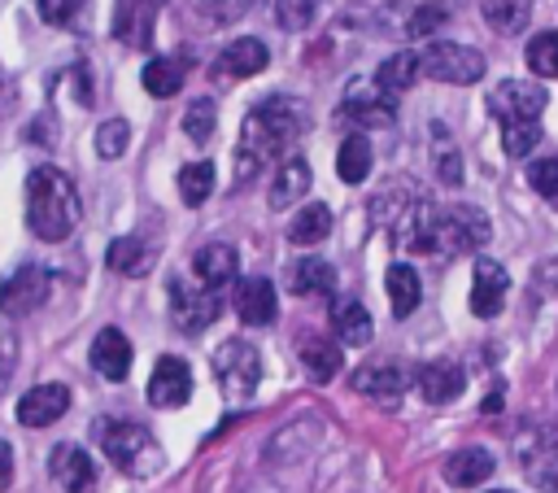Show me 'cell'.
I'll return each instance as SVG.
<instances>
[{
    "instance_id": "f1b7e54d",
    "label": "cell",
    "mask_w": 558,
    "mask_h": 493,
    "mask_svg": "<svg viewBox=\"0 0 558 493\" xmlns=\"http://www.w3.org/2000/svg\"><path fill=\"white\" fill-rule=\"evenodd\" d=\"M327 236H331V209H327L323 201L296 209L292 223H288V240H292V244H318V240H327Z\"/></svg>"
},
{
    "instance_id": "bcb514c9",
    "label": "cell",
    "mask_w": 558,
    "mask_h": 493,
    "mask_svg": "<svg viewBox=\"0 0 558 493\" xmlns=\"http://www.w3.org/2000/svg\"><path fill=\"white\" fill-rule=\"evenodd\" d=\"M13 362H17V340H13V327L0 318V388H4L9 375H13Z\"/></svg>"
},
{
    "instance_id": "60d3db41",
    "label": "cell",
    "mask_w": 558,
    "mask_h": 493,
    "mask_svg": "<svg viewBox=\"0 0 558 493\" xmlns=\"http://www.w3.org/2000/svg\"><path fill=\"white\" fill-rule=\"evenodd\" d=\"M318 4L323 0H275V22L283 31H305L318 17Z\"/></svg>"
},
{
    "instance_id": "8d00e7d4",
    "label": "cell",
    "mask_w": 558,
    "mask_h": 493,
    "mask_svg": "<svg viewBox=\"0 0 558 493\" xmlns=\"http://www.w3.org/2000/svg\"><path fill=\"white\" fill-rule=\"evenodd\" d=\"M214 127H218V109H214V100H192L187 109H183V131H187V140L192 144H209L214 140Z\"/></svg>"
},
{
    "instance_id": "9c48e42d",
    "label": "cell",
    "mask_w": 558,
    "mask_h": 493,
    "mask_svg": "<svg viewBox=\"0 0 558 493\" xmlns=\"http://www.w3.org/2000/svg\"><path fill=\"white\" fill-rule=\"evenodd\" d=\"M52 292V275L35 262H22L4 284H0V310L9 318H22V314H35Z\"/></svg>"
},
{
    "instance_id": "ffe728a7",
    "label": "cell",
    "mask_w": 558,
    "mask_h": 493,
    "mask_svg": "<svg viewBox=\"0 0 558 493\" xmlns=\"http://www.w3.org/2000/svg\"><path fill=\"white\" fill-rule=\"evenodd\" d=\"M266 61H270L266 44L244 35V39H231V44L218 52L214 70H218L222 79H253V74H262V70H266Z\"/></svg>"
},
{
    "instance_id": "603a6c76",
    "label": "cell",
    "mask_w": 558,
    "mask_h": 493,
    "mask_svg": "<svg viewBox=\"0 0 558 493\" xmlns=\"http://www.w3.org/2000/svg\"><path fill=\"white\" fill-rule=\"evenodd\" d=\"M493 454L488 449H480V445H471V449H458V454H449L445 458V480L453 484V489H475V484H484L488 476H493Z\"/></svg>"
},
{
    "instance_id": "6da1fadb",
    "label": "cell",
    "mask_w": 558,
    "mask_h": 493,
    "mask_svg": "<svg viewBox=\"0 0 558 493\" xmlns=\"http://www.w3.org/2000/svg\"><path fill=\"white\" fill-rule=\"evenodd\" d=\"M301 127H305V113H301L296 100L270 96V100L253 105L248 118H244V127H240V153H235V157H240V175L253 179L262 166L279 161L283 148L296 144Z\"/></svg>"
},
{
    "instance_id": "e575fe53",
    "label": "cell",
    "mask_w": 558,
    "mask_h": 493,
    "mask_svg": "<svg viewBox=\"0 0 558 493\" xmlns=\"http://www.w3.org/2000/svg\"><path fill=\"white\" fill-rule=\"evenodd\" d=\"M527 70L541 79H558V31H541L527 39Z\"/></svg>"
},
{
    "instance_id": "83f0119b",
    "label": "cell",
    "mask_w": 558,
    "mask_h": 493,
    "mask_svg": "<svg viewBox=\"0 0 558 493\" xmlns=\"http://www.w3.org/2000/svg\"><path fill=\"white\" fill-rule=\"evenodd\" d=\"M384 288H388V301H392V318H410L414 305H418V297H423V284H418L414 266H405V262L388 266Z\"/></svg>"
},
{
    "instance_id": "e0dca14e",
    "label": "cell",
    "mask_w": 558,
    "mask_h": 493,
    "mask_svg": "<svg viewBox=\"0 0 558 493\" xmlns=\"http://www.w3.org/2000/svg\"><path fill=\"white\" fill-rule=\"evenodd\" d=\"M519 462L541 493H558V432H532Z\"/></svg>"
},
{
    "instance_id": "d4e9b609",
    "label": "cell",
    "mask_w": 558,
    "mask_h": 493,
    "mask_svg": "<svg viewBox=\"0 0 558 493\" xmlns=\"http://www.w3.org/2000/svg\"><path fill=\"white\" fill-rule=\"evenodd\" d=\"M331 332H336L340 345L362 349V345H371L375 323H371V314H366L362 301H336V305H331Z\"/></svg>"
},
{
    "instance_id": "ab89813d",
    "label": "cell",
    "mask_w": 558,
    "mask_h": 493,
    "mask_svg": "<svg viewBox=\"0 0 558 493\" xmlns=\"http://www.w3.org/2000/svg\"><path fill=\"white\" fill-rule=\"evenodd\" d=\"M126 144H131V127H126V118H109V122L96 127V153H100L105 161L122 157Z\"/></svg>"
},
{
    "instance_id": "8fae6325",
    "label": "cell",
    "mask_w": 558,
    "mask_h": 493,
    "mask_svg": "<svg viewBox=\"0 0 558 493\" xmlns=\"http://www.w3.org/2000/svg\"><path fill=\"white\" fill-rule=\"evenodd\" d=\"M48 476L65 493H92L96 489V462H92V454L78 449V445H70V441L48 449Z\"/></svg>"
},
{
    "instance_id": "ac0fdd59",
    "label": "cell",
    "mask_w": 558,
    "mask_h": 493,
    "mask_svg": "<svg viewBox=\"0 0 558 493\" xmlns=\"http://www.w3.org/2000/svg\"><path fill=\"white\" fill-rule=\"evenodd\" d=\"M414 388L423 401L432 406H449L453 397H462V366L449 362V358H436V362H423L414 371Z\"/></svg>"
},
{
    "instance_id": "ba28073f",
    "label": "cell",
    "mask_w": 558,
    "mask_h": 493,
    "mask_svg": "<svg viewBox=\"0 0 558 493\" xmlns=\"http://www.w3.org/2000/svg\"><path fill=\"white\" fill-rule=\"evenodd\" d=\"M549 105L545 87L532 79H506L488 92V113L497 122H541V109Z\"/></svg>"
},
{
    "instance_id": "4316f807",
    "label": "cell",
    "mask_w": 558,
    "mask_h": 493,
    "mask_svg": "<svg viewBox=\"0 0 558 493\" xmlns=\"http://www.w3.org/2000/svg\"><path fill=\"white\" fill-rule=\"evenodd\" d=\"M336 288V266L331 262H323V257H301V262H292L288 266V292H296V297H314V292H331Z\"/></svg>"
},
{
    "instance_id": "277c9868",
    "label": "cell",
    "mask_w": 558,
    "mask_h": 493,
    "mask_svg": "<svg viewBox=\"0 0 558 493\" xmlns=\"http://www.w3.org/2000/svg\"><path fill=\"white\" fill-rule=\"evenodd\" d=\"M493 223L480 205H432L427 218V253H445V257H462L475 253L480 244H488Z\"/></svg>"
},
{
    "instance_id": "836d02e7",
    "label": "cell",
    "mask_w": 558,
    "mask_h": 493,
    "mask_svg": "<svg viewBox=\"0 0 558 493\" xmlns=\"http://www.w3.org/2000/svg\"><path fill=\"white\" fill-rule=\"evenodd\" d=\"M418 79V52H392L379 70H375V83L384 92H410Z\"/></svg>"
},
{
    "instance_id": "3957f363",
    "label": "cell",
    "mask_w": 558,
    "mask_h": 493,
    "mask_svg": "<svg viewBox=\"0 0 558 493\" xmlns=\"http://www.w3.org/2000/svg\"><path fill=\"white\" fill-rule=\"evenodd\" d=\"M96 441H100V449L109 454V462H113L122 476H135V480L157 476L161 462H166L157 436H153L144 423H135V419H100V423H96Z\"/></svg>"
},
{
    "instance_id": "74e56055",
    "label": "cell",
    "mask_w": 558,
    "mask_h": 493,
    "mask_svg": "<svg viewBox=\"0 0 558 493\" xmlns=\"http://www.w3.org/2000/svg\"><path fill=\"white\" fill-rule=\"evenodd\" d=\"M541 144V122H501V148L506 157H527Z\"/></svg>"
},
{
    "instance_id": "4fadbf2b",
    "label": "cell",
    "mask_w": 558,
    "mask_h": 493,
    "mask_svg": "<svg viewBox=\"0 0 558 493\" xmlns=\"http://www.w3.org/2000/svg\"><path fill=\"white\" fill-rule=\"evenodd\" d=\"M353 388L366 401H375L379 410H397L401 406V393H405V380H401V371L392 362H362L353 371Z\"/></svg>"
},
{
    "instance_id": "b9f144b4",
    "label": "cell",
    "mask_w": 558,
    "mask_h": 493,
    "mask_svg": "<svg viewBox=\"0 0 558 493\" xmlns=\"http://www.w3.org/2000/svg\"><path fill=\"white\" fill-rule=\"evenodd\" d=\"M436 175H440V183H462V157L449 144L445 127H436Z\"/></svg>"
},
{
    "instance_id": "f546056e",
    "label": "cell",
    "mask_w": 558,
    "mask_h": 493,
    "mask_svg": "<svg viewBox=\"0 0 558 493\" xmlns=\"http://www.w3.org/2000/svg\"><path fill=\"white\" fill-rule=\"evenodd\" d=\"M140 79H144V92H148V96H174V92L183 87L187 70H183L179 57H153Z\"/></svg>"
},
{
    "instance_id": "484cf974",
    "label": "cell",
    "mask_w": 558,
    "mask_h": 493,
    "mask_svg": "<svg viewBox=\"0 0 558 493\" xmlns=\"http://www.w3.org/2000/svg\"><path fill=\"white\" fill-rule=\"evenodd\" d=\"M296 353H301L305 375L318 380V384H327V380L340 371V349H336V340H327V336H318V332H301Z\"/></svg>"
},
{
    "instance_id": "c3c4849f",
    "label": "cell",
    "mask_w": 558,
    "mask_h": 493,
    "mask_svg": "<svg viewBox=\"0 0 558 493\" xmlns=\"http://www.w3.org/2000/svg\"><path fill=\"white\" fill-rule=\"evenodd\" d=\"M493 410H501V393H488L484 397V414H493Z\"/></svg>"
},
{
    "instance_id": "44dd1931",
    "label": "cell",
    "mask_w": 558,
    "mask_h": 493,
    "mask_svg": "<svg viewBox=\"0 0 558 493\" xmlns=\"http://www.w3.org/2000/svg\"><path fill=\"white\" fill-rule=\"evenodd\" d=\"M192 270H196V279H201L205 288L222 292V288H227V284L235 279V270H240V253H235L231 244L214 240V244L196 249V257H192Z\"/></svg>"
},
{
    "instance_id": "d6a6232c",
    "label": "cell",
    "mask_w": 558,
    "mask_h": 493,
    "mask_svg": "<svg viewBox=\"0 0 558 493\" xmlns=\"http://www.w3.org/2000/svg\"><path fill=\"white\" fill-rule=\"evenodd\" d=\"M371 140H362V135H349L344 144H340V153H336V175L344 179V183H362L366 175H371Z\"/></svg>"
},
{
    "instance_id": "7dc6e473",
    "label": "cell",
    "mask_w": 558,
    "mask_h": 493,
    "mask_svg": "<svg viewBox=\"0 0 558 493\" xmlns=\"http://www.w3.org/2000/svg\"><path fill=\"white\" fill-rule=\"evenodd\" d=\"M9 480H13V449L0 441V493L9 489Z\"/></svg>"
},
{
    "instance_id": "f6af8a7d",
    "label": "cell",
    "mask_w": 558,
    "mask_h": 493,
    "mask_svg": "<svg viewBox=\"0 0 558 493\" xmlns=\"http://www.w3.org/2000/svg\"><path fill=\"white\" fill-rule=\"evenodd\" d=\"M196 9L209 17V22H235L248 13V0H196Z\"/></svg>"
},
{
    "instance_id": "5bb4252c",
    "label": "cell",
    "mask_w": 558,
    "mask_h": 493,
    "mask_svg": "<svg viewBox=\"0 0 558 493\" xmlns=\"http://www.w3.org/2000/svg\"><path fill=\"white\" fill-rule=\"evenodd\" d=\"M161 4L166 0H118V9H113V35L126 48H148Z\"/></svg>"
},
{
    "instance_id": "8992f818",
    "label": "cell",
    "mask_w": 558,
    "mask_h": 493,
    "mask_svg": "<svg viewBox=\"0 0 558 493\" xmlns=\"http://www.w3.org/2000/svg\"><path fill=\"white\" fill-rule=\"evenodd\" d=\"M488 70L484 52L480 48H466V44H449V39H436L418 52V74L436 79V83H480Z\"/></svg>"
},
{
    "instance_id": "5b68a950",
    "label": "cell",
    "mask_w": 558,
    "mask_h": 493,
    "mask_svg": "<svg viewBox=\"0 0 558 493\" xmlns=\"http://www.w3.org/2000/svg\"><path fill=\"white\" fill-rule=\"evenodd\" d=\"M214 380H218V388H222V397L231 406L248 401L257 393V384H262V353L240 336L222 340L214 349Z\"/></svg>"
},
{
    "instance_id": "7bdbcfd3",
    "label": "cell",
    "mask_w": 558,
    "mask_h": 493,
    "mask_svg": "<svg viewBox=\"0 0 558 493\" xmlns=\"http://www.w3.org/2000/svg\"><path fill=\"white\" fill-rule=\"evenodd\" d=\"M527 183H532L545 201L558 205V157H541V161H532V166H527Z\"/></svg>"
},
{
    "instance_id": "1f68e13d",
    "label": "cell",
    "mask_w": 558,
    "mask_h": 493,
    "mask_svg": "<svg viewBox=\"0 0 558 493\" xmlns=\"http://www.w3.org/2000/svg\"><path fill=\"white\" fill-rule=\"evenodd\" d=\"M480 9H484V22L501 35H519L532 17V0H484Z\"/></svg>"
},
{
    "instance_id": "ee69618b",
    "label": "cell",
    "mask_w": 558,
    "mask_h": 493,
    "mask_svg": "<svg viewBox=\"0 0 558 493\" xmlns=\"http://www.w3.org/2000/svg\"><path fill=\"white\" fill-rule=\"evenodd\" d=\"M83 4H87V0H35L39 17H44L48 26H70V22L83 13Z\"/></svg>"
},
{
    "instance_id": "7402d4cb",
    "label": "cell",
    "mask_w": 558,
    "mask_h": 493,
    "mask_svg": "<svg viewBox=\"0 0 558 493\" xmlns=\"http://www.w3.org/2000/svg\"><path fill=\"white\" fill-rule=\"evenodd\" d=\"M92 366L105 380H126V371H131V340L118 327H100L96 340H92Z\"/></svg>"
},
{
    "instance_id": "4dcf8cb0",
    "label": "cell",
    "mask_w": 558,
    "mask_h": 493,
    "mask_svg": "<svg viewBox=\"0 0 558 493\" xmlns=\"http://www.w3.org/2000/svg\"><path fill=\"white\" fill-rule=\"evenodd\" d=\"M105 262H109V270H118V275H144V270L153 266V249H148L144 240H135V236H122V240L109 244Z\"/></svg>"
},
{
    "instance_id": "9a60e30c",
    "label": "cell",
    "mask_w": 558,
    "mask_h": 493,
    "mask_svg": "<svg viewBox=\"0 0 558 493\" xmlns=\"http://www.w3.org/2000/svg\"><path fill=\"white\" fill-rule=\"evenodd\" d=\"M506 292H510L506 266L493 262V257H480L475 262V279H471V314L475 318H493L506 305Z\"/></svg>"
},
{
    "instance_id": "cb8c5ba5",
    "label": "cell",
    "mask_w": 558,
    "mask_h": 493,
    "mask_svg": "<svg viewBox=\"0 0 558 493\" xmlns=\"http://www.w3.org/2000/svg\"><path fill=\"white\" fill-rule=\"evenodd\" d=\"M305 192H310V161H305V157H288V161L275 170L266 201H270V209H288V205H296Z\"/></svg>"
},
{
    "instance_id": "f907efd6",
    "label": "cell",
    "mask_w": 558,
    "mask_h": 493,
    "mask_svg": "<svg viewBox=\"0 0 558 493\" xmlns=\"http://www.w3.org/2000/svg\"><path fill=\"white\" fill-rule=\"evenodd\" d=\"M493 493H510V489H493Z\"/></svg>"
},
{
    "instance_id": "681fc988",
    "label": "cell",
    "mask_w": 558,
    "mask_h": 493,
    "mask_svg": "<svg viewBox=\"0 0 558 493\" xmlns=\"http://www.w3.org/2000/svg\"><path fill=\"white\" fill-rule=\"evenodd\" d=\"M248 493H275V489H266V484H257V489H248Z\"/></svg>"
},
{
    "instance_id": "7c38bea8",
    "label": "cell",
    "mask_w": 558,
    "mask_h": 493,
    "mask_svg": "<svg viewBox=\"0 0 558 493\" xmlns=\"http://www.w3.org/2000/svg\"><path fill=\"white\" fill-rule=\"evenodd\" d=\"M187 397H192V371H187V362L183 358H170V353L157 358V366L148 375V401L157 410H174Z\"/></svg>"
},
{
    "instance_id": "d6986e66",
    "label": "cell",
    "mask_w": 558,
    "mask_h": 493,
    "mask_svg": "<svg viewBox=\"0 0 558 493\" xmlns=\"http://www.w3.org/2000/svg\"><path fill=\"white\" fill-rule=\"evenodd\" d=\"M275 310H279V297H275V284L270 279L253 275V279H240L235 284V314H240V323L266 327V323H275Z\"/></svg>"
},
{
    "instance_id": "52a82bcc",
    "label": "cell",
    "mask_w": 558,
    "mask_h": 493,
    "mask_svg": "<svg viewBox=\"0 0 558 493\" xmlns=\"http://www.w3.org/2000/svg\"><path fill=\"white\" fill-rule=\"evenodd\" d=\"M170 318H174V327L179 332H187V336H196V332H205L214 318H218V292L214 288H205L201 279H187V275H174L170 279Z\"/></svg>"
},
{
    "instance_id": "30bf717a",
    "label": "cell",
    "mask_w": 558,
    "mask_h": 493,
    "mask_svg": "<svg viewBox=\"0 0 558 493\" xmlns=\"http://www.w3.org/2000/svg\"><path fill=\"white\" fill-rule=\"evenodd\" d=\"M340 113L353 118L357 127H392L397 105H392V92H384L379 83H349Z\"/></svg>"
},
{
    "instance_id": "d590c367",
    "label": "cell",
    "mask_w": 558,
    "mask_h": 493,
    "mask_svg": "<svg viewBox=\"0 0 558 493\" xmlns=\"http://www.w3.org/2000/svg\"><path fill=\"white\" fill-rule=\"evenodd\" d=\"M209 192H214V161H187L179 170V196L187 205H201Z\"/></svg>"
},
{
    "instance_id": "2e32d148",
    "label": "cell",
    "mask_w": 558,
    "mask_h": 493,
    "mask_svg": "<svg viewBox=\"0 0 558 493\" xmlns=\"http://www.w3.org/2000/svg\"><path fill=\"white\" fill-rule=\"evenodd\" d=\"M65 410H70V388L48 380V384H35V388L22 393V401H17V423H26V428H48V423H57Z\"/></svg>"
},
{
    "instance_id": "f35d334b",
    "label": "cell",
    "mask_w": 558,
    "mask_h": 493,
    "mask_svg": "<svg viewBox=\"0 0 558 493\" xmlns=\"http://www.w3.org/2000/svg\"><path fill=\"white\" fill-rule=\"evenodd\" d=\"M445 22H449V9H445L440 0H423V4L410 13V22H405V35H410V39H423V35H436Z\"/></svg>"
},
{
    "instance_id": "7a4b0ae2",
    "label": "cell",
    "mask_w": 558,
    "mask_h": 493,
    "mask_svg": "<svg viewBox=\"0 0 558 493\" xmlns=\"http://www.w3.org/2000/svg\"><path fill=\"white\" fill-rule=\"evenodd\" d=\"M78 214H83L78 209V188H74V179L65 170L35 166L26 175V227L39 240H48V244L65 240L78 227Z\"/></svg>"
}]
</instances>
